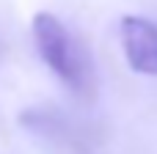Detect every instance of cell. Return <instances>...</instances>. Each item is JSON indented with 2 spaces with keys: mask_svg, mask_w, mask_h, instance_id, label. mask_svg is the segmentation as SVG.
Returning a JSON list of instances; mask_svg holds the SVG:
<instances>
[{
  "mask_svg": "<svg viewBox=\"0 0 157 154\" xmlns=\"http://www.w3.org/2000/svg\"><path fill=\"white\" fill-rule=\"evenodd\" d=\"M119 39L132 72L157 77V25L146 17H124L119 22Z\"/></svg>",
  "mask_w": 157,
  "mask_h": 154,
  "instance_id": "cell-2",
  "label": "cell"
},
{
  "mask_svg": "<svg viewBox=\"0 0 157 154\" xmlns=\"http://www.w3.org/2000/svg\"><path fill=\"white\" fill-rule=\"evenodd\" d=\"M33 30V41L36 50L41 55V61L47 63V69L80 99H94L97 94V74H94V63L91 58L77 47V41L72 39V33L66 30V25L50 14V11H39L30 22Z\"/></svg>",
  "mask_w": 157,
  "mask_h": 154,
  "instance_id": "cell-1",
  "label": "cell"
}]
</instances>
